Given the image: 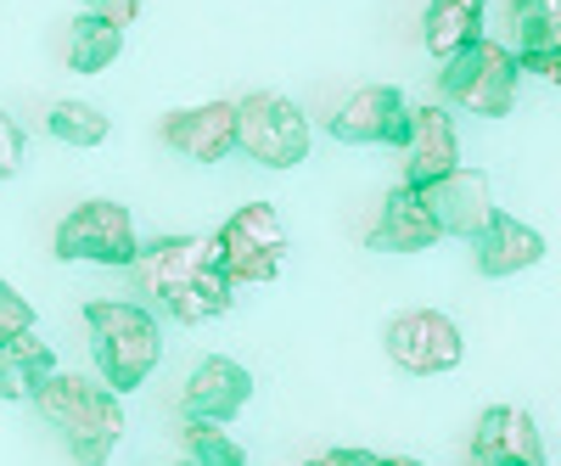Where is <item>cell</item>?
I'll use <instances>...</instances> for the list:
<instances>
[{
	"label": "cell",
	"mask_w": 561,
	"mask_h": 466,
	"mask_svg": "<svg viewBox=\"0 0 561 466\" xmlns=\"http://www.w3.org/2000/svg\"><path fill=\"white\" fill-rule=\"evenodd\" d=\"M505 18L517 57H561V0H511Z\"/></svg>",
	"instance_id": "cell-20"
},
{
	"label": "cell",
	"mask_w": 561,
	"mask_h": 466,
	"mask_svg": "<svg viewBox=\"0 0 561 466\" xmlns=\"http://www.w3.org/2000/svg\"><path fill=\"white\" fill-rule=\"evenodd\" d=\"M483 12L489 0H427V18H421V39L438 62L460 57L466 45L483 39Z\"/></svg>",
	"instance_id": "cell-17"
},
{
	"label": "cell",
	"mask_w": 561,
	"mask_h": 466,
	"mask_svg": "<svg viewBox=\"0 0 561 466\" xmlns=\"http://www.w3.org/2000/svg\"><path fill=\"white\" fill-rule=\"evenodd\" d=\"M174 466H197V461H174Z\"/></svg>",
	"instance_id": "cell-28"
},
{
	"label": "cell",
	"mask_w": 561,
	"mask_h": 466,
	"mask_svg": "<svg viewBox=\"0 0 561 466\" xmlns=\"http://www.w3.org/2000/svg\"><path fill=\"white\" fill-rule=\"evenodd\" d=\"M472 466H545L539 422L523 405H489L472 428Z\"/></svg>",
	"instance_id": "cell-11"
},
{
	"label": "cell",
	"mask_w": 561,
	"mask_h": 466,
	"mask_svg": "<svg viewBox=\"0 0 561 466\" xmlns=\"http://www.w3.org/2000/svg\"><path fill=\"white\" fill-rule=\"evenodd\" d=\"M438 237L444 230H438L433 208L421 203V192L415 185H399V192H388V203H382V214H377V225H370L365 242L377 253H427Z\"/></svg>",
	"instance_id": "cell-15"
},
{
	"label": "cell",
	"mask_w": 561,
	"mask_h": 466,
	"mask_svg": "<svg viewBox=\"0 0 561 466\" xmlns=\"http://www.w3.org/2000/svg\"><path fill=\"white\" fill-rule=\"evenodd\" d=\"M382 349L399 371H410V377H444V371L460 365L466 338L444 309H404V315L388 320Z\"/></svg>",
	"instance_id": "cell-8"
},
{
	"label": "cell",
	"mask_w": 561,
	"mask_h": 466,
	"mask_svg": "<svg viewBox=\"0 0 561 466\" xmlns=\"http://www.w3.org/2000/svg\"><path fill=\"white\" fill-rule=\"evenodd\" d=\"M23 332H34V304L0 275V343L7 338H23Z\"/></svg>",
	"instance_id": "cell-23"
},
{
	"label": "cell",
	"mask_w": 561,
	"mask_h": 466,
	"mask_svg": "<svg viewBox=\"0 0 561 466\" xmlns=\"http://www.w3.org/2000/svg\"><path fill=\"white\" fill-rule=\"evenodd\" d=\"M214 264L230 287H264L287 264V225L270 203H248L237 208L219 230H214Z\"/></svg>",
	"instance_id": "cell-5"
},
{
	"label": "cell",
	"mask_w": 561,
	"mask_h": 466,
	"mask_svg": "<svg viewBox=\"0 0 561 466\" xmlns=\"http://www.w3.org/2000/svg\"><path fill=\"white\" fill-rule=\"evenodd\" d=\"M185 444H192L197 466H248V450L214 422H185Z\"/></svg>",
	"instance_id": "cell-22"
},
{
	"label": "cell",
	"mask_w": 561,
	"mask_h": 466,
	"mask_svg": "<svg viewBox=\"0 0 561 466\" xmlns=\"http://www.w3.org/2000/svg\"><path fill=\"white\" fill-rule=\"evenodd\" d=\"M129 270H135V287L152 298V309H163L180 326H203L230 309V282L214 264V237L147 242Z\"/></svg>",
	"instance_id": "cell-1"
},
{
	"label": "cell",
	"mask_w": 561,
	"mask_h": 466,
	"mask_svg": "<svg viewBox=\"0 0 561 466\" xmlns=\"http://www.w3.org/2000/svg\"><path fill=\"white\" fill-rule=\"evenodd\" d=\"M248 399H253V371L242 360H225V354H208L180 394L185 422H214V428H225L230 416H242Z\"/></svg>",
	"instance_id": "cell-12"
},
{
	"label": "cell",
	"mask_w": 561,
	"mask_h": 466,
	"mask_svg": "<svg viewBox=\"0 0 561 466\" xmlns=\"http://www.w3.org/2000/svg\"><path fill=\"white\" fill-rule=\"evenodd\" d=\"M158 135L192 163H219L237 152V102H203V107H180L163 113Z\"/></svg>",
	"instance_id": "cell-13"
},
{
	"label": "cell",
	"mask_w": 561,
	"mask_h": 466,
	"mask_svg": "<svg viewBox=\"0 0 561 466\" xmlns=\"http://www.w3.org/2000/svg\"><path fill=\"white\" fill-rule=\"evenodd\" d=\"M517 79H523L517 52L483 34L478 45H466L460 57L438 62V96L449 107L478 113V118H505L517 107Z\"/></svg>",
	"instance_id": "cell-4"
},
{
	"label": "cell",
	"mask_w": 561,
	"mask_h": 466,
	"mask_svg": "<svg viewBox=\"0 0 561 466\" xmlns=\"http://www.w3.org/2000/svg\"><path fill=\"white\" fill-rule=\"evenodd\" d=\"M410 118L415 107H404V90L393 84H359L337 102V113L325 118V129L348 147H404L410 141Z\"/></svg>",
	"instance_id": "cell-9"
},
{
	"label": "cell",
	"mask_w": 561,
	"mask_h": 466,
	"mask_svg": "<svg viewBox=\"0 0 561 466\" xmlns=\"http://www.w3.org/2000/svg\"><path fill=\"white\" fill-rule=\"evenodd\" d=\"M118 52H124V29H118V23H102V18H90V12L68 23L62 62H68L73 73H102V68L118 62Z\"/></svg>",
	"instance_id": "cell-19"
},
{
	"label": "cell",
	"mask_w": 561,
	"mask_h": 466,
	"mask_svg": "<svg viewBox=\"0 0 561 466\" xmlns=\"http://www.w3.org/2000/svg\"><path fill=\"white\" fill-rule=\"evenodd\" d=\"M388 466H427V461H410V455H388Z\"/></svg>",
	"instance_id": "cell-27"
},
{
	"label": "cell",
	"mask_w": 561,
	"mask_h": 466,
	"mask_svg": "<svg viewBox=\"0 0 561 466\" xmlns=\"http://www.w3.org/2000/svg\"><path fill=\"white\" fill-rule=\"evenodd\" d=\"M51 135L68 141V147H102L113 135V118L102 107H90V102H57L51 107Z\"/></svg>",
	"instance_id": "cell-21"
},
{
	"label": "cell",
	"mask_w": 561,
	"mask_h": 466,
	"mask_svg": "<svg viewBox=\"0 0 561 466\" xmlns=\"http://www.w3.org/2000/svg\"><path fill=\"white\" fill-rule=\"evenodd\" d=\"M404 152V185H433L444 174L460 169V135H455V118L444 107H415L410 118V141L399 147Z\"/></svg>",
	"instance_id": "cell-14"
},
{
	"label": "cell",
	"mask_w": 561,
	"mask_h": 466,
	"mask_svg": "<svg viewBox=\"0 0 561 466\" xmlns=\"http://www.w3.org/2000/svg\"><path fill=\"white\" fill-rule=\"evenodd\" d=\"M421 203L433 208L444 237H466V242H478L489 230V219L500 214L494 208V185H489L483 169H455V174H444L433 185H421Z\"/></svg>",
	"instance_id": "cell-10"
},
{
	"label": "cell",
	"mask_w": 561,
	"mask_h": 466,
	"mask_svg": "<svg viewBox=\"0 0 561 466\" xmlns=\"http://www.w3.org/2000/svg\"><path fill=\"white\" fill-rule=\"evenodd\" d=\"M57 377V354L45 338L23 332V338H7L0 343V399H34L45 383Z\"/></svg>",
	"instance_id": "cell-18"
},
{
	"label": "cell",
	"mask_w": 561,
	"mask_h": 466,
	"mask_svg": "<svg viewBox=\"0 0 561 466\" xmlns=\"http://www.w3.org/2000/svg\"><path fill=\"white\" fill-rule=\"evenodd\" d=\"M79 7L90 18H102V23H118V29L140 23V0H79Z\"/></svg>",
	"instance_id": "cell-25"
},
{
	"label": "cell",
	"mask_w": 561,
	"mask_h": 466,
	"mask_svg": "<svg viewBox=\"0 0 561 466\" xmlns=\"http://www.w3.org/2000/svg\"><path fill=\"white\" fill-rule=\"evenodd\" d=\"M309 466H388V455H370V450H325Z\"/></svg>",
	"instance_id": "cell-26"
},
{
	"label": "cell",
	"mask_w": 561,
	"mask_h": 466,
	"mask_svg": "<svg viewBox=\"0 0 561 466\" xmlns=\"http://www.w3.org/2000/svg\"><path fill=\"white\" fill-rule=\"evenodd\" d=\"M57 259H68V264H113V270H129V264L140 259L129 208L113 203V197H90V203L68 208L62 225H57Z\"/></svg>",
	"instance_id": "cell-7"
},
{
	"label": "cell",
	"mask_w": 561,
	"mask_h": 466,
	"mask_svg": "<svg viewBox=\"0 0 561 466\" xmlns=\"http://www.w3.org/2000/svg\"><path fill=\"white\" fill-rule=\"evenodd\" d=\"M472 259H478V270H483V275L505 282V275H523V270H534V264L545 259V237H539L534 225H523V219L494 214V219H489V230L472 242Z\"/></svg>",
	"instance_id": "cell-16"
},
{
	"label": "cell",
	"mask_w": 561,
	"mask_h": 466,
	"mask_svg": "<svg viewBox=\"0 0 561 466\" xmlns=\"http://www.w3.org/2000/svg\"><path fill=\"white\" fill-rule=\"evenodd\" d=\"M84 326H90V338H96V365H102V383L113 394H135L158 371V360H163V326H158V315L147 304L96 298L84 309Z\"/></svg>",
	"instance_id": "cell-3"
},
{
	"label": "cell",
	"mask_w": 561,
	"mask_h": 466,
	"mask_svg": "<svg viewBox=\"0 0 561 466\" xmlns=\"http://www.w3.org/2000/svg\"><path fill=\"white\" fill-rule=\"evenodd\" d=\"M23 152H28L23 124H18L12 113H0V180H12V174L23 169Z\"/></svg>",
	"instance_id": "cell-24"
},
{
	"label": "cell",
	"mask_w": 561,
	"mask_h": 466,
	"mask_svg": "<svg viewBox=\"0 0 561 466\" xmlns=\"http://www.w3.org/2000/svg\"><path fill=\"white\" fill-rule=\"evenodd\" d=\"M39 416L62 433L73 466H107L118 439H124V405L107 383H90V377H57L34 394Z\"/></svg>",
	"instance_id": "cell-2"
},
{
	"label": "cell",
	"mask_w": 561,
	"mask_h": 466,
	"mask_svg": "<svg viewBox=\"0 0 561 466\" xmlns=\"http://www.w3.org/2000/svg\"><path fill=\"white\" fill-rule=\"evenodd\" d=\"M237 147L264 169H298L309 158V118L293 96L253 90L237 102Z\"/></svg>",
	"instance_id": "cell-6"
}]
</instances>
